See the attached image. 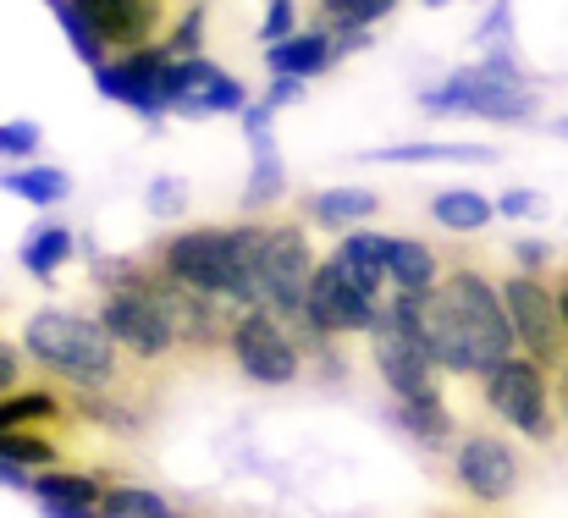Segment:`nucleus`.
Masks as SVG:
<instances>
[{
  "instance_id": "20e7f679",
  "label": "nucleus",
  "mask_w": 568,
  "mask_h": 518,
  "mask_svg": "<svg viewBox=\"0 0 568 518\" xmlns=\"http://www.w3.org/2000/svg\"><path fill=\"white\" fill-rule=\"evenodd\" d=\"M503 315L514 326V343L525 347V358H536L541 369H558L568 358V332H564V315H558V293L536 276V271H514L503 287Z\"/></svg>"
},
{
  "instance_id": "f03ea898",
  "label": "nucleus",
  "mask_w": 568,
  "mask_h": 518,
  "mask_svg": "<svg viewBox=\"0 0 568 518\" xmlns=\"http://www.w3.org/2000/svg\"><path fill=\"white\" fill-rule=\"evenodd\" d=\"M22 347L55 369L61 380L83 386V392H111L116 369H122V347L111 343V332L94 315H72V309H39L22 326Z\"/></svg>"
},
{
  "instance_id": "bb28decb",
  "label": "nucleus",
  "mask_w": 568,
  "mask_h": 518,
  "mask_svg": "<svg viewBox=\"0 0 568 518\" xmlns=\"http://www.w3.org/2000/svg\"><path fill=\"white\" fill-rule=\"evenodd\" d=\"M204 22H210L204 0H189V6H183V17H178V22L161 33L166 55H199V50H204Z\"/></svg>"
},
{
  "instance_id": "9d476101",
  "label": "nucleus",
  "mask_w": 568,
  "mask_h": 518,
  "mask_svg": "<svg viewBox=\"0 0 568 518\" xmlns=\"http://www.w3.org/2000/svg\"><path fill=\"white\" fill-rule=\"evenodd\" d=\"M381 298H365L337 265H315L310 271V287H304V315L315 321L321 337H354V332H371Z\"/></svg>"
},
{
  "instance_id": "2f4dec72",
  "label": "nucleus",
  "mask_w": 568,
  "mask_h": 518,
  "mask_svg": "<svg viewBox=\"0 0 568 518\" xmlns=\"http://www.w3.org/2000/svg\"><path fill=\"white\" fill-rule=\"evenodd\" d=\"M293 28H298V0H265V28H260V39L276 44V39H287Z\"/></svg>"
},
{
  "instance_id": "ddd939ff",
  "label": "nucleus",
  "mask_w": 568,
  "mask_h": 518,
  "mask_svg": "<svg viewBox=\"0 0 568 518\" xmlns=\"http://www.w3.org/2000/svg\"><path fill=\"white\" fill-rule=\"evenodd\" d=\"M166 89H172V111H183V116L243 111V100H248V89L232 72H221L210 55H172Z\"/></svg>"
},
{
  "instance_id": "412c9836",
  "label": "nucleus",
  "mask_w": 568,
  "mask_h": 518,
  "mask_svg": "<svg viewBox=\"0 0 568 518\" xmlns=\"http://www.w3.org/2000/svg\"><path fill=\"white\" fill-rule=\"evenodd\" d=\"M254 144V176L243 187V210H271L282 193H287V176H282V155H276V133H248Z\"/></svg>"
},
{
  "instance_id": "39448f33",
  "label": "nucleus",
  "mask_w": 568,
  "mask_h": 518,
  "mask_svg": "<svg viewBox=\"0 0 568 518\" xmlns=\"http://www.w3.org/2000/svg\"><path fill=\"white\" fill-rule=\"evenodd\" d=\"M89 72H94V89H100L105 100H122V105H133L139 116H161V111H172V89H166L172 55H166L161 39L133 44V50H116V55L94 61Z\"/></svg>"
},
{
  "instance_id": "ea45409f",
  "label": "nucleus",
  "mask_w": 568,
  "mask_h": 518,
  "mask_svg": "<svg viewBox=\"0 0 568 518\" xmlns=\"http://www.w3.org/2000/svg\"><path fill=\"white\" fill-rule=\"evenodd\" d=\"M564 293H568V282H564Z\"/></svg>"
},
{
  "instance_id": "f704fd0d",
  "label": "nucleus",
  "mask_w": 568,
  "mask_h": 518,
  "mask_svg": "<svg viewBox=\"0 0 568 518\" xmlns=\"http://www.w3.org/2000/svg\"><path fill=\"white\" fill-rule=\"evenodd\" d=\"M514 265H519V271H547V243H541V237L514 243Z\"/></svg>"
},
{
  "instance_id": "c756f323",
  "label": "nucleus",
  "mask_w": 568,
  "mask_h": 518,
  "mask_svg": "<svg viewBox=\"0 0 568 518\" xmlns=\"http://www.w3.org/2000/svg\"><path fill=\"white\" fill-rule=\"evenodd\" d=\"M144 199H150L155 215H183V210H189V182H183V176H155Z\"/></svg>"
},
{
  "instance_id": "e433bc0d",
  "label": "nucleus",
  "mask_w": 568,
  "mask_h": 518,
  "mask_svg": "<svg viewBox=\"0 0 568 518\" xmlns=\"http://www.w3.org/2000/svg\"><path fill=\"white\" fill-rule=\"evenodd\" d=\"M419 6H430V11H436V6H453V0H419Z\"/></svg>"
},
{
  "instance_id": "1a4fd4ad",
  "label": "nucleus",
  "mask_w": 568,
  "mask_h": 518,
  "mask_svg": "<svg viewBox=\"0 0 568 518\" xmlns=\"http://www.w3.org/2000/svg\"><path fill=\"white\" fill-rule=\"evenodd\" d=\"M161 271H166L172 282L193 287V293L226 298V287H232V243H226V226H189V232H178L172 243H161Z\"/></svg>"
},
{
  "instance_id": "f257e3e1",
  "label": "nucleus",
  "mask_w": 568,
  "mask_h": 518,
  "mask_svg": "<svg viewBox=\"0 0 568 518\" xmlns=\"http://www.w3.org/2000/svg\"><path fill=\"white\" fill-rule=\"evenodd\" d=\"M419 347L430 353L436 369L447 375H486L497 358L514 353V326L503 315L497 287L480 271H447L425 293V321H419Z\"/></svg>"
},
{
  "instance_id": "7ed1b4c3",
  "label": "nucleus",
  "mask_w": 568,
  "mask_h": 518,
  "mask_svg": "<svg viewBox=\"0 0 568 518\" xmlns=\"http://www.w3.org/2000/svg\"><path fill=\"white\" fill-rule=\"evenodd\" d=\"M94 321L111 332V343L122 347V353H133L139 364H161V358L178 353L172 321H166V309H161V298H155V287H150L144 271L128 276V282H116L105 293V304H100Z\"/></svg>"
},
{
  "instance_id": "a211bd4d",
  "label": "nucleus",
  "mask_w": 568,
  "mask_h": 518,
  "mask_svg": "<svg viewBox=\"0 0 568 518\" xmlns=\"http://www.w3.org/2000/svg\"><path fill=\"white\" fill-rule=\"evenodd\" d=\"M365 161H376V166H436V161H480V166H491L497 150L491 144H386V150H371Z\"/></svg>"
},
{
  "instance_id": "aec40b11",
  "label": "nucleus",
  "mask_w": 568,
  "mask_h": 518,
  "mask_svg": "<svg viewBox=\"0 0 568 518\" xmlns=\"http://www.w3.org/2000/svg\"><path fill=\"white\" fill-rule=\"evenodd\" d=\"M28 491L39 502H55V508H100V497H105L94 475H72V469H55V464L28 475Z\"/></svg>"
},
{
  "instance_id": "c85d7f7f",
  "label": "nucleus",
  "mask_w": 568,
  "mask_h": 518,
  "mask_svg": "<svg viewBox=\"0 0 568 518\" xmlns=\"http://www.w3.org/2000/svg\"><path fill=\"white\" fill-rule=\"evenodd\" d=\"M392 6L397 0H321V17L326 22H381V17H392Z\"/></svg>"
},
{
  "instance_id": "423d86ee",
  "label": "nucleus",
  "mask_w": 568,
  "mask_h": 518,
  "mask_svg": "<svg viewBox=\"0 0 568 518\" xmlns=\"http://www.w3.org/2000/svg\"><path fill=\"white\" fill-rule=\"evenodd\" d=\"M419 100L430 111H458V116H480V122H514V128L536 122V94L525 83H491V72L480 61L453 72L447 83L425 89Z\"/></svg>"
},
{
  "instance_id": "6ab92c4d",
  "label": "nucleus",
  "mask_w": 568,
  "mask_h": 518,
  "mask_svg": "<svg viewBox=\"0 0 568 518\" xmlns=\"http://www.w3.org/2000/svg\"><path fill=\"white\" fill-rule=\"evenodd\" d=\"M376 210H381V193H371V187H326V193L310 199V221H321L332 232H348V226L371 221Z\"/></svg>"
},
{
  "instance_id": "4468645a",
  "label": "nucleus",
  "mask_w": 568,
  "mask_h": 518,
  "mask_svg": "<svg viewBox=\"0 0 568 518\" xmlns=\"http://www.w3.org/2000/svg\"><path fill=\"white\" fill-rule=\"evenodd\" d=\"M376 369H381V380L392 386L397 403H403V397H430V392H442L430 353L419 343H408L403 332H392V326H376Z\"/></svg>"
},
{
  "instance_id": "72a5a7b5",
  "label": "nucleus",
  "mask_w": 568,
  "mask_h": 518,
  "mask_svg": "<svg viewBox=\"0 0 568 518\" xmlns=\"http://www.w3.org/2000/svg\"><path fill=\"white\" fill-rule=\"evenodd\" d=\"M298 100H304V78H293V72H271V83H265V100H260V105L287 111V105H298Z\"/></svg>"
},
{
  "instance_id": "473e14b6",
  "label": "nucleus",
  "mask_w": 568,
  "mask_h": 518,
  "mask_svg": "<svg viewBox=\"0 0 568 518\" xmlns=\"http://www.w3.org/2000/svg\"><path fill=\"white\" fill-rule=\"evenodd\" d=\"M508 17H514V0H497V6L486 11V22L475 28V44H480V50H491V44H508Z\"/></svg>"
},
{
  "instance_id": "0eeeda50",
  "label": "nucleus",
  "mask_w": 568,
  "mask_h": 518,
  "mask_svg": "<svg viewBox=\"0 0 568 518\" xmlns=\"http://www.w3.org/2000/svg\"><path fill=\"white\" fill-rule=\"evenodd\" d=\"M486 403H491V414H503L514 430H525L530 441H552V408H547V369L536 364V358H525V353H508V358H497L486 375Z\"/></svg>"
},
{
  "instance_id": "5701e85b",
  "label": "nucleus",
  "mask_w": 568,
  "mask_h": 518,
  "mask_svg": "<svg viewBox=\"0 0 568 518\" xmlns=\"http://www.w3.org/2000/svg\"><path fill=\"white\" fill-rule=\"evenodd\" d=\"M397 419H403V430L408 436H419L425 447H442V441H453V414H447V403H442V392H430V397H403L397 403Z\"/></svg>"
},
{
  "instance_id": "f8f14e48",
  "label": "nucleus",
  "mask_w": 568,
  "mask_h": 518,
  "mask_svg": "<svg viewBox=\"0 0 568 518\" xmlns=\"http://www.w3.org/2000/svg\"><path fill=\"white\" fill-rule=\"evenodd\" d=\"M72 6L83 11V22L105 44V55L133 50V44H150L172 22V0H72Z\"/></svg>"
},
{
  "instance_id": "f3484780",
  "label": "nucleus",
  "mask_w": 568,
  "mask_h": 518,
  "mask_svg": "<svg viewBox=\"0 0 568 518\" xmlns=\"http://www.w3.org/2000/svg\"><path fill=\"white\" fill-rule=\"evenodd\" d=\"M386 282L397 293H430L442 282L436 248L419 243V237H386Z\"/></svg>"
},
{
  "instance_id": "a19ab883",
  "label": "nucleus",
  "mask_w": 568,
  "mask_h": 518,
  "mask_svg": "<svg viewBox=\"0 0 568 518\" xmlns=\"http://www.w3.org/2000/svg\"><path fill=\"white\" fill-rule=\"evenodd\" d=\"M564 364H568V358H564ZM564 375H568V369H564Z\"/></svg>"
},
{
  "instance_id": "7c9ffc66",
  "label": "nucleus",
  "mask_w": 568,
  "mask_h": 518,
  "mask_svg": "<svg viewBox=\"0 0 568 518\" xmlns=\"http://www.w3.org/2000/svg\"><path fill=\"white\" fill-rule=\"evenodd\" d=\"M491 210H497V215H508V221H536V215H547V204H541V193H536V187H508Z\"/></svg>"
},
{
  "instance_id": "58836bf2",
  "label": "nucleus",
  "mask_w": 568,
  "mask_h": 518,
  "mask_svg": "<svg viewBox=\"0 0 568 518\" xmlns=\"http://www.w3.org/2000/svg\"><path fill=\"white\" fill-rule=\"evenodd\" d=\"M166 518H183V514H166Z\"/></svg>"
},
{
  "instance_id": "6e6552de",
  "label": "nucleus",
  "mask_w": 568,
  "mask_h": 518,
  "mask_svg": "<svg viewBox=\"0 0 568 518\" xmlns=\"http://www.w3.org/2000/svg\"><path fill=\"white\" fill-rule=\"evenodd\" d=\"M226 353H232V364H237L248 380H260V386H293L298 369H304L298 343H293L265 309L232 315V326H226Z\"/></svg>"
},
{
  "instance_id": "4c0bfd02",
  "label": "nucleus",
  "mask_w": 568,
  "mask_h": 518,
  "mask_svg": "<svg viewBox=\"0 0 568 518\" xmlns=\"http://www.w3.org/2000/svg\"><path fill=\"white\" fill-rule=\"evenodd\" d=\"M558 133H564V139H568V122H558Z\"/></svg>"
},
{
  "instance_id": "dca6fc26",
  "label": "nucleus",
  "mask_w": 568,
  "mask_h": 518,
  "mask_svg": "<svg viewBox=\"0 0 568 518\" xmlns=\"http://www.w3.org/2000/svg\"><path fill=\"white\" fill-rule=\"evenodd\" d=\"M365 298H381L386 287V232H348L337 243V260H332Z\"/></svg>"
},
{
  "instance_id": "4be33fe9",
  "label": "nucleus",
  "mask_w": 568,
  "mask_h": 518,
  "mask_svg": "<svg viewBox=\"0 0 568 518\" xmlns=\"http://www.w3.org/2000/svg\"><path fill=\"white\" fill-rule=\"evenodd\" d=\"M430 215H436V226H447V232H480V226H491L497 210H491V199L475 193V187H447V193H436Z\"/></svg>"
},
{
  "instance_id": "2eb2a0df",
  "label": "nucleus",
  "mask_w": 568,
  "mask_h": 518,
  "mask_svg": "<svg viewBox=\"0 0 568 518\" xmlns=\"http://www.w3.org/2000/svg\"><path fill=\"white\" fill-rule=\"evenodd\" d=\"M332 33H326V22L321 28H293L287 39H276V44H265V67L271 72H293V78H321V72H332Z\"/></svg>"
},
{
  "instance_id": "a878e982",
  "label": "nucleus",
  "mask_w": 568,
  "mask_h": 518,
  "mask_svg": "<svg viewBox=\"0 0 568 518\" xmlns=\"http://www.w3.org/2000/svg\"><path fill=\"white\" fill-rule=\"evenodd\" d=\"M61 403L50 392H0V430H28V425H55Z\"/></svg>"
},
{
  "instance_id": "9b49d317",
  "label": "nucleus",
  "mask_w": 568,
  "mask_h": 518,
  "mask_svg": "<svg viewBox=\"0 0 568 518\" xmlns=\"http://www.w3.org/2000/svg\"><path fill=\"white\" fill-rule=\"evenodd\" d=\"M519 469L525 464L514 458V447L503 436H486V430L464 436L458 453H453V475L475 502H508L519 491Z\"/></svg>"
},
{
  "instance_id": "b1692460",
  "label": "nucleus",
  "mask_w": 568,
  "mask_h": 518,
  "mask_svg": "<svg viewBox=\"0 0 568 518\" xmlns=\"http://www.w3.org/2000/svg\"><path fill=\"white\" fill-rule=\"evenodd\" d=\"M72 248H78L72 226H39V232L22 243V265H28V276H39V282H55V271L72 260Z\"/></svg>"
},
{
  "instance_id": "393cba45",
  "label": "nucleus",
  "mask_w": 568,
  "mask_h": 518,
  "mask_svg": "<svg viewBox=\"0 0 568 518\" xmlns=\"http://www.w3.org/2000/svg\"><path fill=\"white\" fill-rule=\"evenodd\" d=\"M0 187L44 210V204H61V199L72 193V176L55 172V166H33V161H28V166H17V172H0Z\"/></svg>"
},
{
  "instance_id": "cd10ccee",
  "label": "nucleus",
  "mask_w": 568,
  "mask_h": 518,
  "mask_svg": "<svg viewBox=\"0 0 568 518\" xmlns=\"http://www.w3.org/2000/svg\"><path fill=\"white\" fill-rule=\"evenodd\" d=\"M0 458L17 469H44V464H55V447L33 430H0Z\"/></svg>"
},
{
  "instance_id": "c9c22d12",
  "label": "nucleus",
  "mask_w": 568,
  "mask_h": 518,
  "mask_svg": "<svg viewBox=\"0 0 568 518\" xmlns=\"http://www.w3.org/2000/svg\"><path fill=\"white\" fill-rule=\"evenodd\" d=\"M17 380H22V353H17V347H6V343H0V392H11Z\"/></svg>"
}]
</instances>
